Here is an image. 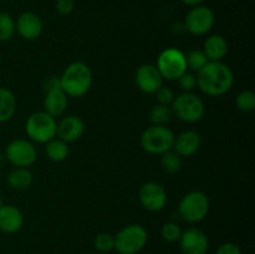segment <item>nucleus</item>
Here are the masks:
<instances>
[{
	"label": "nucleus",
	"instance_id": "f257e3e1",
	"mask_svg": "<svg viewBox=\"0 0 255 254\" xmlns=\"http://www.w3.org/2000/svg\"><path fill=\"white\" fill-rule=\"evenodd\" d=\"M197 87L204 95L219 97L228 94L234 85V74L223 61H208L206 66L196 74Z\"/></svg>",
	"mask_w": 255,
	"mask_h": 254
},
{
	"label": "nucleus",
	"instance_id": "f03ea898",
	"mask_svg": "<svg viewBox=\"0 0 255 254\" xmlns=\"http://www.w3.org/2000/svg\"><path fill=\"white\" fill-rule=\"evenodd\" d=\"M94 77L90 66L85 62L75 61L66 66L60 76V86L69 97L85 96L91 90Z\"/></svg>",
	"mask_w": 255,
	"mask_h": 254
},
{
	"label": "nucleus",
	"instance_id": "7ed1b4c3",
	"mask_svg": "<svg viewBox=\"0 0 255 254\" xmlns=\"http://www.w3.org/2000/svg\"><path fill=\"white\" fill-rule=\"evenodd\" d=\"M115 248L119 254H139L148 243V232L141 224H128L114 236Z\"/></svg>",
	"mask_w": 255,
	"mask_h": 254
},
{
	"label": "nucleus",
	"instance_id": "20e7f679",
	"mask_svg": "<svg viewBox=\"0 0 255 254\" xmlns=\"http://www.w3.org/2000/svg\"><path fill=\"white\" fill-rule=\"evenodd\" d=\"M211 209V202L204 192L192 191L183 196L178 204V214L189 224L201 223L207 218Z\"/></svg>",
	"mask_w": 255,
	"mask_h": 254
},
{
	"label": "nucleus",
	"instance_id": "39448f33",
	"mask_svg": "<svg viewBox=\"0 0 255 254\" xmlns=\"http://www.w3.org/2000/svg\"><path fill=\"white\" fill-rule=\"evenodd\" d=\"M173 116L187 124H196L203 119L206 105L203 100L193 92H182L174 97L171 105Z\"/></svg>",
	"mask_w": 255,
	"mask_h": 254
},
{
	"label": "nucleus",
	"instance_id": "423d86ee",
	"mask_svg": "<svg viewBox=\"0 0 255 254\" xmlns=\"http://www.w3.org/2000/svg\"><path fill=\"white\" fill-rule=\"evenodd\" d=\"M25 131L31 141L37 143H47L56 137V119L45 111H37L30 115L25 124Z\"/></svg>",
	"mask_w": 255,
	"mask_h": 254
},
{
	"label": "nucleus",
	"instance_id": "0eeeda50",
	"mask_svg": "<svg viewBox=\"0 0 255 254\" xmlns=\"http://www.w3.org/2000/svg\"><path fill=\"white\" fill-rule=\"evenodd\" d=\"M174 133L167 126L152 125L146 128L141 136V147L149 154H163L173 149Z\"/></svg>",
	"mask_w": 255,
	"mask_h": 254
},
{
	"label": "nucleus",
	"instance_id": "6e6552de",
	"mask_svg": "<svg viewBox=\"0 0 255 254\" xmlns=\"http://www.w3.org/2000/svg\"><path fill=\"white\" fill-rule=\"evenodd\" d=\"M156 67L161 72L163 80L176 81L184 72L188 71L186 55L176 47L164 49L157 59Z\"/></svg>",
	"mask_w": 255,
	"mask_h": 254
},
{
	"label": "nucleus",
	"instance_id": "1a4fd4ad",
	"mask_svg": "<svg viewBox=\"0 0 255 254\" xmlns=\"http://www.w3.org/2000/svg\"><path fill=\"white\" fill-rule=\"evenodd\" d=\"M214 22H216V16L213 10L202 4L191 7L184 17L183 26L184 30H187L193 36H203L213 29Z\"/></svg>",
	"mask_w": 255,
	"mask_h": 254
},
{
	"label": "nucleus",
	"instance_id": "9d476101",
	"mask_svg": "<svg viewBox=\"0 0 255 254\" xmlns=\"http://www.w3.org/2000/svg\"><path fill=\"white\" fill-rule=\"evenodd\" d=\"M4 156L14 167L27 168L36 162L37 151L36 147L27 139L16 138L7 144Z\"/></svg>",
	"mask_w": 255,
	"mask_h": 254
},
{
	"label": "nucleus",
	"instance_id": "9b49d317",
	"mask_svg": "<svg viewBox=\"0 0 255 254\" xmlns=\"http://www.w3.org/2000/svg\"><path fill=\"white\" fill-rule=\"evenodd\" d=\"M138 198L142 207L149 212H161L168 201L166 189L156 182H147L142 184L138 192Z\"/></svg>",
	"mask_w": 255,
	"mask_h": 254
},
{
	"label": "nucleus",
	"instance_id": "f8f14e48",
	"mask_svg": "<svg viewBox=\"0 0 255 254\" xmlns=\"http://www.w3.org/2000/svg\"><path fill=\"white\" fill-rule=\"evenodd\" d=\"M182 254H207L209 251V239L202 229L192 227L182 232L178 241Z\"/></svg>",
	"mask_w": 255,
	"mask_h": 254
},
{
	"label": "nucleus",
	"instance_id": "ddd939ff",
	"mask_svg": "<svg viewBox=\"0 0 255 254\" xmlns=\"http://www.w3.org/2000/svg\"><path fill=\"white\" fill-rule=\"evenodd\" d=\"M163 77L156 65L143 64L137 69L134 75L136 86L147 95H154L163 86Z\"/></svg>",
	"mask_w": 255,
	"mask_h": 254
},
{
	"label": "nucleus",
	"instance_id": "4468645a",
	"mask_svg": "<svg viewBox=\"0 0 255 254\" xmlns=\"http://www.w3.org/2000/svg\"><path fill=\"white\" fill-rule=\"evenodd\" d=\"M15 26H16V32L25 40H36L42 34V25L41 19L37 14L32 11H24L17 16L16 21H15Z\"/></svg>",
	"mask_w": 255,
	"mask_h": 254
},
{
	"label": "nucleus",
	"instance_id": "2eb2a0df",
	"mask_svg": "<svg viewBox=\"0 0 255 254\" xmlns=\"http://www.w3.org/2000/svg\"><path fill=\"white\" fill-rule=\"evenodd\" d=\"M85 132V122L79 116H66L57 124L56 137L66 143L77 141Z\"/></svg>",
	"mask_w": 255,
	"mask_h": 254
},
{
	"label": "nucleus",
	"instance_id": "dca6fc26",
	"mask_svg": "<svg viewBox=\"0 0 255 254\" xmlns=\"http://www.w3.org/2000/svg\"><path fill=\"white\" fill-rule=\"evenodd\" d=\"M24 226V216L17 207L2 204L0 208V231L5 234H15Z\"/></svg>",
	"mask_w": 255,
	"mask_h": 254
},
{
	"label": "nucleus",
	"instance_id": "f3484780",
	"mask_svg": "<svg viewBox=\"0 0 255 254\" xmlns=\"http://www.w3.org/2000/svg\"><path fill=\"white\" fill-rule=\"evenodd\" d=\"M69 106V96L65 94L61 87L45 91L44 111L52 117H60L66 112Z\"/></svg>",
	"mask_w": 255,
	"mask_h": 254
},
{
	"label": "nucleus",
	"instance_id": "a211bd4d",
	"mask_svg": "<svg viewBox=\"0 0 255 254\" xmlns=\"http://www.w3.org/2000/svg\"><path fill=\"white\" fill-rule=\"evenodd\" d=\"M202 146L201 134L196 131H183L178 136L174 137L173 151L181 157H191L199 151Z\"/></svg>",
	"mask_w": 255,
	"mask_h": 254
},
{
	"label": "nucleus",
	"instance_id": "6ab92c4d",
	"mask_svg": "<svg viewBox=\"0 0 255 254\" xmlns=\"http://www.w3.org/2000/svg\"><path fill=\"white\" fill-rule=\"evenodd\" d=\"M203 52L208 61H223L226 55L228 54V42L222 35H211L204 41Z\"/></svg>",
	"mask_w": 255,
	"mask_h": 254
},
{
	"label": "nucleus",
	"instance_id": "aec40b11",
	"mask_svg": "<svg viewBox=\"0 0 255 254\" xmlns=\"http://www.w3.org/2000/svg\"><path fill=\"white\" fill-rule=\"evenodd\" d=\"M6 182L10 188L14 189V191H25L32 184L34 176H32L31 171L29 168L15 167L7 174Z\"/></svg>",
	"mask_w": 255,
	"mask_h": 254
},
{
	"label": "nucleus",
	"instance_id": "412c9836",
	"mask_svg": "<svg viewBox=\"0 0 255 254\" xmlns=\"http://www.w3.org/2000/svg\"><path fill=\"white\" fill-rule=\"evenodd\" d=\"M17 109V101L12 91L0 87V124L10 121Z\"/></svg>",
	"mask_w": 255,
	"mask_h": 254
},
{
	"label": "nucleus",
	"instance_id": "4be33fe9",
	"mask_svg": "<svg viewBox=\"0 0 255 254\" xmlns=\"http://www.w3.org/2000/svg\"><path fill=\"white\" fill-rule=\"evenodd\" d=\"M45 147V152H46V156L49 157V159H51L52 162H62L69 157L70 148L69 143L61 141L60 138L55 137L51 141H49Z\"/></svg>",
	"mask_w": 255,
	"mask_h": 254
},
{
	"label": "nucleus",
	"instance_id": "5701e85b",
	"mask_svg": "<svg viewBox=\"0 0 255 254\" xmlns=\"http://www.w3.org/2000/svg\"><path fill=\"white\" fill-rule=\"evenodd\" d=\"M173 117L171 106H167V105H156L152 107L151 112H149V120L156 126H167Z\"/></svg>",
	"mask_w": 255,
	"mask_h": 254
},
{
	"label": "nucleus",
	"instance_id": "b1692460",
	"mask_svg": "<svg viewBox=\"0 0 255 254\" xmlns=\"http://www.w3.org/2000/svg\"><path fill=\"white\" fill-rule=\"evenodd\" d=\"M161 166L167 173L173 174L181 171L183 161L176 151L171 149V151H167L163 154H161Z\"/></svg>",
	"mask_w": 255,
	"mask_h": 254
},
{
	"label": "nucleus",
	"instance_id": "393cba45",
	"mask_svg": "<svg viewBox=\"0 0 255 254\" xmlns=\"http://www.w3.org/2000/svg\"><path fill=\"white\" fill-rule=\"evenodd\" d=\"M16 32L14 17L10 14L0 11V41H9Z\"/></svg>",
	"mask_w": 255,
	"mask_h": 254
},
{
	"label": "nucleus",
	"instance_id": "a878e982",
	"mask_svg": "<svg viewBox=\"0 0 255 254\" xmlns=\"http://www.w3.org/2000/svg\"><path fill=\"white\" fill-rule=\"evenodd\" d=\"M186 62H187V69L191 70V72H198L203 69L208 62L206 54L203 50H192L188 54L186 55Z\"/></svg>",
	"mask_w": 255,
	"mask_h": 254
},
{
	"label": "nucleus",
	"instance_id": "bb28decb",
	"mask_svg": "<svg viewBox=\"0 0 255 254\" xmlns=\"http://www.w3.org/2000/svg\"><path fill=\"white\" fill-rule=\"evenodd\" d=\"M183 229L176 222H167L162 226L161 237L167 243H178Z\"/></svg>",
	"mask_w": 255,
	"mask_h": 254
},
{
	"label": "nucleus",
	"instance_id": "cd10ccee",
	"mask_svg": "<svg viewBox=\"0 0 255 254\" xmlns=\"http://www.w3.org/2000/svg\"><path fill=\"white\" fill-rule=\"evenodd\" d=\"M94 247L99 253H106L114 251L115 248V239L114 236L110 233H100L95 237Z\"/></svg>",
	"mask_w": 255,
	"mask_h": 254
},
{
	"label": "nucleus",
	"instance_id": "c85d7f7f",
	"mask_svg": "<svg viewBox=\"0 0 255 254\" xmlns=\"http://www.w3.org/2000/svg\"><path fill=\"white\" fill-rule=\"evenodd\" d=\"M237 107L243 112H252L255 109V94L251 90L239 92L236 99Z\"/></svg>",
	"mask_w": 255,
	"mask_h": 254
},
{
	"label": "nucleus",
	"instance_id": "c756f323",
	"mask_svg": "<svg viewBox=\"0 0 255 254\" xmlns=\"http://www.w3.org/2000/svg\"><path fill=\"white\" fill-rule=\"evenodd\" d=\"M177 81L183 92H192L197 87V76L193 72H184Z\"/></svg>",
	"mask_w": 255,
	"mask_h": 254
},
{
	"label": "nucleus",
	"instance_id": "7c9ffc66",
	"mask_svg": "<svg viewBox=\"0 0 255 254\" xmlns=\"http://www.w3.org/2000/svg\"><path fill=\"white\" fill-rule=\"evenodd\" d=\"M154 95H156L158 104L167 105V106H171L172 102H173V100H174V97H176L173 90L169 89V87H167V86H162L161 89H158V91H157Z\"/></svg>",
	"mask_w": 255,
	"mask_h": 254
},
{
	"label": "nucleus",
	"instance_id": "2f4dec72",
	"mask_svg": "<svg viewBox=\"0 0 255 254\" xmlns=\"http://www.w3.org/2000/svg\"><path fill=\"white\" fill-rule=\"evenodd\" d=\"M214 254H243V252H242V249L236 243L226 242V243L221 244L216 249V253Z\"/></svg>",
	"mask_w": 255,
	"mask_h": 254
},
{
	"label": "nucleus",
	"instance_id": "473e14b6",
	"mask_svg": "<svg viewBox=\"0 0 255 254\" xmlns=\"http://www.w3.org/2000/svg\"><path fill=\"white\" fill-rule=\"evenodd\" d=\"M74 9H75L74 0H57L56 1V10L59 14L67 16V15L72 14Z\"/></svg>",
	"mask_w": 255,
	"mask_h": 254
},
{
	"label": "nucleus",
	"instance_id": "72a5a7b5",
	"mask_svg": "<svg viewBox=\"0 0 255 254\" xmlns=\"http://www.w3.org/2000/svg\"><path fill=\"white\" fill-rule=\"evenodd\" d=\"M184 5H188V6L193 7V6H198V5L203 4L206 0H181Z\"/></svg>",
	"mask_w": 255,
	"mask_h": 254
},
{
	"label": "nucleus",
	"instance_id": "f704fd0d",
	"mask_svg": "<svg viewBox=\"0 0 255 254\" xmlns=\"http://www.w3.org/2000/svg\"><path fill=\"white\" fill-rule=\"evenodd\" d=\"M4 161H5V156L2 153H0V166H1V164L4 163Z\"/></svg>",
	"mask_w": 255,
	"mask_h": 254
},
{
	"label": "nucleus",
	"instance_id": "c9c22d12",
	"mask_svg": "<svg viewBox=\"0 0 255 254\" xmlns=\"http://www.w3.org/2000/svg\"><path fill=\"white\" fill-rule=\"evenodd\" d=\"M2 204H4V203H2V198H1V196H0V208H1Z\"/></svg>",
	"mask_w": 255,
	"mask_h": 254
},
{
	"label": "nucleus",
	"instance_id": "e433bc0d",
	"mask_svg": "<svg viewBox=\"0 0 255 254\" xmlns=\"http://www.w3.org/2000/svg\"><path fill=\"white\" fill-rule=\"evenodd\" d=\"M94 254H106V253H99V252H96V253H94Z\"/></svg>",
	"mask_w": 255,
	"mask_h": 254
}]
</instances>
